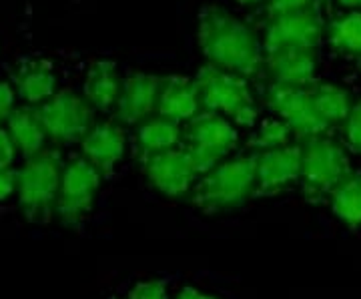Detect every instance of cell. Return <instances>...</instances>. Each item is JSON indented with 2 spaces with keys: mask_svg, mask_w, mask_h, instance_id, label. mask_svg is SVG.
<instances>
[{
  "mask_svg": "<svg viewBox=\"0 0 361 299\" xmlns=\"http://www.w3.org/2000/svg\"><path fill=\"white\" fill-rule=\"evenodd\" d=\"M82 157L89 161L94 169L103 177H111L115 173L116 165L125 155L127 137L121 125L116 123H99L92 125L90 130L80 141Z\"/></svg>",
  "mask_w": 361,
  "mask_h": 299,
  "instance_id": "obj_14",
  "label": "cell"
},
{
  "mask_svg": "<svg viewBox=\"0 0 361 299\" xmlns=\"http://www.w3.org/2000/svg\"><path fill=\"white\" fill-rule=\"evenodd\" d=\"M6 133L11 135L16 151H20L26 159L42 153L44 143L49 139L44 125L40 121L39 109H30V106L14 109L6 118Z\"/></svg>",
  "mask_w": 361,
  "mask_h": 299,
  "instance_id": "obj_18",
  "label": "cell"
},
{
  "mask_svg": "<svg viewBox=\"0 0 361 299\" xmlns=\"http://www.w3.org/2000/svg\"><path fill=\"white\" fill-rule=\"evenodd\" d=\"M235 2H239V4H243V6H255V4L263 2V0H235Z\"/></svg>",
  "mask_w": 361,
  "mask_h": 299,
  "instance_id": "obj_33",
  "label": "cell"
},
{
  "mask_svg": "<svg viewBox=\"0 0 361 299\" xmlns=\"http://www.w3.org/2000/svg\"><path fill=\"white\" fill-rule=\"evenodd\" d=\"M195 83L203 111L219 113L239 127H253L257 123V103L245 77L207 63L199 68Z\"/></svg>",
  "mask_w": 361,
  "mask_h": 299,
  "instance_id": "obj_3",
  "label": "cell"
},
{
  "mask_svg": "<svg viewBox=\"0 0 361 299\" xmlns=\"http://www.w3.org/2000/svg\"><path fill=\"white\" fill-rule=\"evenodd\" d=\"M180 125L165 117H155L142 121L137 130V153L139 159L155 153H163L169 149H175L180 143Z\"/></svg>",
  "mask_w": 361,
  "mask_h": 299,
  "instance_id": "obj_20",
  "label": "cell"
},
{
  "mask_svg": "<svg viewBox=\"0 0 361 299\" xmlns=\"http://www.w3.org/2000/svg\"><path fill=\"white\" fill-rule=\"evenodd\" d=\"M175 299H217L213 298V295H207L203 291H199V289H195V287H185L183 291H180L179 295Z\"/></svg>",
  "mask_w": 361,
  "mask_h": 299,
  "instance_id": "obj_31",
  "label": "cell"
},
{
  "mask_svg": "<svg viewBox=\"0 0 361 299\" xmlns=\"http://www.w3.org/2000/svg\"><path fill=\"white\" fill-rule=\"evenodd\" d=\"M121 85H123V80L118 77L115 63H111V61H97V63H92L89 73H87L82 97L87 99V103L92 109H97V111H111V109H115Z\"/></svg>",
  "mask_w": 361,
  "mask_h": 299,
  "instance_id": "obj_19",
  "label": "cell"
},
{
  "mask_svg": "<svg viewBox=\"0 0 361 299\" xmlns=\"http://www.w3.org/2000/svg\"><path fill=\"white\" fill-rule=\"evenodd\" d=\"M257 155L225 159L201 175L191 189V201L207 213H219L243 205L255 195Z\"/></svg>",
  "mask_w": 361,
  "mask_h": 299,
  "instance_id": "obj_2",
  "label": "cell"
},
{
  "mask_svg": "<svg viewBox=\"0 0 361 299\" xmlns=\"http://www.w3.org/2000/svg\"><path fill=\"white\" fill-rule=\"evenodd\" d=\"M343 137L349 149L361 155V99L353 103L348 118L343 121Z\"/></svg>",
  "mask_w": 361,
  "mask_h": 299,
  "instance_id": "obj_25",
  "label": "cell"
},
{
  "mask_svg": "<svg viewBox=\"0 0 361 299\" xmlns=\"http://www.w3.org/2000/svg\"><path fill=\"white\" fill-rule=\"evenodd\" d=\"M265 66L275 78V83L293 85V87H310L315 80L317 59L315 51L283 47L265 54Z\"/></svg>",
  "mask_w": 361,
  "mask_h": 299,
  "instance_id": "obj_16",
  "label": "cell"
},
{
  "mask_svg": "<svg viewBox=\"0 0 361 299\" xmlns=\"http://www.w3.org/2000/svg\"><path fill=\"white\" fill-rule=\"evenodd\" d=\"M303 147L287 143L257 155L255 195H275L301 179Z\"/></svg>",
  "mask_w": 361,
  "mask_h": 299,
  "instance_id": "obj_12",
  "label": "cell"
},
{
  "mask_svg": "<svg viewBox=\"0 0 361 299\" xmlns=\"http://www.w3.org/2000/svg\"><path fill=\"white\" fill-rule=\"evenodd\" d=\"M129 299H169L165 281H142L133 287Z\"/></svg>",
  "mask_w": 361,
  "mask_h": 299,
  "instance_id": "obj_27",
  "label": "cell"
},
{
  "mask_svg": "<svg viewBox=\"0 0 361 299\" xmlns=\"http://www.w3.org/2000/svg\"><path fill=\"white\" fill-rule=\"evenodd\" d=\"M329 42L343 54L361 56V11L343 14L329 26Z\"/></svg>",
  "mask_w": 361,
  "mask_h": 299,
  "instance_id": "obj_23",
  "label": "cell"
},
{
  "mask_svg": "<svg viewBox=\"0 0 361 299\" xmlns=\"http://www.w3.org/2000/svg\"><path fill=\"white\" fill-rule=\"evenodd\" d=\"M16 193V171L2 169L0 171V201L8 199Z\"/></svg>",
  "mask_w": 361,
  "mask_h": 299,
  "instance_id": "obj_30",
  "label": "cell"
},
{
  "mask_svg": "<svg viewBox=\"0 0 361 299\" xmlns=\"http://www.w3.org/2000/svg\"><path fill=\"white\" fill-rule=\"evenodd\" d=\"M16 155V147H14L11 135L6 133V129L0 127V171L11 169V163L14 161Z\"/></svg>",
  "mask_w": 361,
  "mask_h": 299,
  "instance_id": "obj_28",
  "label": "cell"
},
{
  "mask_svg": "<svg viewBox=\"0 0 361 299\" xmlns=\"http://www.w3.org/2000/svg\"><path fill=\"white\" fill-rule=\"evenodd\" d=\"M267 104L273 113L291 127V130L303 137L313 139L327 133L329 125L317 113L307 87H293L283 83H273L267 91Z\"/></svg>",
  "mask_w": 361,
  "mask_h": 299,
  "instance_id": "obj_9",
  "label": "cell"
},
{
  "mask_svg": "<svg viewBox=\"0 0 361 299\" xmlns=\"http://www.w3.org/2000/svg\"><path fill=\"white\" fill-rule=\"evenodd\" d=\"M157 113H159V117L175 121L179 125L185 121H191L195 115H199L201 99H199L195 78L179 77V75L161 77Z\"/></svg>",
  "mask_w": 361,
  "mask_h": 299,
  "instance_id": "obj_15",
  "label": "cell"
},
{
  "mask_svg": "<svg viewBox=\"0 0 361 299\" xmlns=\"http://www.w3.org/2000/svg\"><path fill=\"white\" fill-rule=\"evenodd\" d=\"M322 0H267L265 4V13L271 18H277V16H283V14L299 13V11H305L310 6L319 4Z\"/></svg>",
  "mask_w": 361,
  "mask_h": 299,
  "instance_id": "obj_26",
  "label": "cell"
},
{
  "mask_svg": "<svg viewBox=\"0 0 361 299\" xmlns=\"http://www.w3.org/2000/svg\"><path fill=\"white\" fill-rule=\"evenodd\" d=\"M307 91H310L311 99H313L317 113L325 118V123L329 127L331 125H341L348 118L349 111L353 106V101H351V94L345 89L331 85V83L313 80L307 87Z\"/></svg>",
  "mask_w": 361,
  "mask_h": 299,
  "instance_id": "obj_21",
  "label": "cell"
},
{
  "mask_svg": "<svg viewBox=\"0 0 361 299\" xmlns=\"http://www.w3.org/2000/svg\"><path fill=\"white\" fill-rule=\"evenodd\" d=\"M331 209L349 227H361V173H349L331 191Z\"/></svg>",
  "mask_w": 361,
  "mask_h": 299,
  "instance_id": "obj_22",
  "label": "cell"
},
{
  "mask_svg": "<svg viewBox=\"0 0 361 299\" xmlns=\"http://www.w3.org/2000/svg\"><path fill=\"white\" fill-rule=\"evenodd\" d=\"M63 157L56 149H44L26 159L25 167L16 171V195L20 209L30 221H47L56 211V199L63 177Z\"/></svg>",
  "mask_w": 361,
  "mask_h": 299,
  "instance_id": "obj_4",
  "label": "cell"
},
{
  "mask_svg": "<svg viewBox=\"0 0 361 299\" xmlns=\"http://www.w3.org/2000/svg\"><path fill=\"white\" fill-rule=\"evenodd\" d=\"M141 163L151 185L167 197H183L191 193L197 179L201 177L189 151L180 147L142 157Z\"/></svg>",
  "mask_w": 361,
  "mask_h": 299,
  "instance_id": "obj_11",
  "label": "cell"
},
{
  "mask_svg": "<svg viewBox=\"0 0 361 299\" xmlns=\"http://www.w3.org/2000/svg\"><path fill=\"white\" fill-rule=\"evenodd\" d=\"M239 135L227 117L213 111H201L189 121L187 151L193 159L199 175L217 167L237 147Z\"/></svg>",
  "mask_w": 361,
  "mask_h": 299,
  "instance_id": "obj_5",
  "label": "cell"
},
{
  "mask_svg": "<svg viewBox=\"0 0 361 299\" xmlns=\"http://www.w3.org/2000/svg\"><path fill=\"white\" fill-rule=\"evenodd\" d=\"M13 87L26 103L42 104L56 92V75L52 65L42 59H28L18 63L13 75Z\"/></svg>",
  "mask_w": 361,
  "mask_h": 299,
  "instance_id": "obj_17",
  "label": "cell"
},
{
  "mask_svg": "<svg viewBox=\"0 0 361 299\" xmlns=\"http://www.w3.org/2000/svg\"><path fill=\"white\" fill-rule=\"evenodd\" d=\"M161 77L133 73L123 80L115 103V118L121 125H141L157 111Z\"/></svg>",
  "mask_w": 361,
  "mask_h": 299,
  "instance_id": "obj_13",
  "label": "cell"
},
{
  "mask_svg": "<svg viewBox=\"0 0 361 299\" xmlns=\"http://www.w3.org/2000/svg\"><path fill=\"white\" fill-rule=\"evenodd\" d=\"M337 2L351 11H361V0H337Z\"/></svg>",
  "mask_w": 361,
  "mask_h": 299,
  "instance_id": "obj_32",
  "label": "cell"
},
{
  "mask_svg": "<svg viewBox=\"0 0 361 299\" xmlns=\"http://www.w3.org/2000/svg\"><path fill=\"white\" fill-rule=\"evenodd\" d=\"M14 97H16V91L13 85L0 83V123L6 121L14 111Z\"/></svg>",
  "mask_w": 361,
  "mask_h": 299,
  "instance_id": "obj_29",
  "label": "cell"
},
{
  "mask_svg": "<svg viewBox=\"0 0 361 299\" xmlns=\"http://www.w3.org/2000/svg\"><path fill=\"white\" fill-rule=\"evenodd\" d=\"M92 106L77 92H54L39 106L49 139L54 143H80L92 127Z\"/></svg>",
  "mask_w": 361,
  "mask_h": 299,
  "instance_id": "obj_8",
  "label": "cell"
},
{
  "mask_svg": "<svg viewBox=\"0 0 361 299\" xmlns=\"http://www.w3.org/2000/svg\"><path fill=\"white\" fill-rule=\"evenodd\" d=\"M323 35H325V23H323L322 2H319L305 11L271 18L265 28L263 51L267 54L283 47L315 51L322 44Z\"/></svg>",
  "mask_w": 361,
  "mask_h": 299,
  "instance_id": "obj_10",
  "label": "cell"
},
{
  "mask_svg": "<svg viewBox=\"0 0 361 299\" xmlns=\"http://www.w3.org/2000/svg\"><path fill=\"white\" fill-rule=\"evenodd\" d=\"M103 175L85 157L71 159L63 169L56 213L66 227H77L92 209Z\"/></svg>",
  "mask_w": 361,
  "mask_h": 299,
  "instance_id": "obj_7",
  "label": "cell"
},
{
  "mask_svg": "<svg viewBox=\"0 0 361 299\" xmlns=\"http://www.w3.org/2000/svg\"><path fill=\"white\" fill-rule=\"evenodd\" d=\"M291 135L293 130L291 127L285 123L283 118H269V121H263L257 133L251 137L249 147L255 149L259 153L263 151H269V149H277V147H283L291 141Z\"/></svg>",
  "mask_w": 361,
  "mask_h": 299,
  "instance_id": "obj_24",
  "label": "cell"
},
{
  "mask_svg": "<svg viewBox=\"0 0 361 299\" xmlns=\"http://www.w3.org/2000/svg\"><path fill=\"white\" fill-rule=\"evenodd\" d=\"M199 47L209 65L251 78L265 66V51L257 32L221 6H205L199 14Z\"/></svg>",
  "mask_w": 361,
  "mask_h": 299,
  "instance_id": "obj_1",
  "label": "cell"
},
{
  "mask_svg": "<svg viewBox=\"0 0 361 299\" xmlns=\"http://www.w3.org/2000/svg\"><path fill=\"white\" fill-rule=\"evenodd\" d=\"M351 173L345 149L327 137L307 139L303 147V167L301 181L303 191L311 201H319L322 197L331 195V191L341 179Z\"/></svg>",
  "mask_w": 361,
  "mask_h": 299,
  "instance_id": "obj_6",
  "label": "cell"
}]
</instances>
